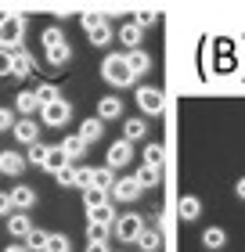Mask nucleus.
Masks as SVG:
<instances>
[{"instance_id": "obj_1", "label": "nucleus", "mask_w": 245, "mask_h": 252, "mask_svg": "<svg viewBox=\"0 0 245 252\" xmlns=\"http://www.w3.org/2000/svg\"><path fill=\"white\" fill-rule=\"evenodd\" d=\"M22 40H26V18L4 15L0 18V51H22Z\"/></svg>"}, {"instance_id": "obj_2", "label": "nucleus", "mask_w": 245, "mask_h": 252, "mask_svg": "<svg viewBox=\"0 0 245 252\" xmlns=\"http://www.w3.org/2000/svg\"><path fill=\"white\" fill-rule=\"evenodd\" d=\"M101 79L112 83V87H130L134 72H130V65H126V54H108V58L101 62Z\"/></svg>"}, {"instance_id": "obj_3", "label": "nucleus", "mask_w": 245, "mask_h": 252, "mask_svg": "<svg viewBox=\"0 0 245 252\" xmlns=\"http://www.w3.org/2000/svg\"><path fill=\"white\" fill-rule=\"evenodd\" d=\"M40 119H43V126L62 130V126H69V119H72V105H69L65 97H58V101H51V105L40 108Z\"/></svg>"}, {"instance_id": "obj_4", "label": "nucleus", "mask_w": 245, "mask_h": 252, "mask_svg": "<svg viewBox=\"0 0 245 252\" xmlns=\"http://www.w3.org/2000/svg\"><path fill=\"white\" fill-rule=\"evenodd\" d=\"M141 231H144V220L137 213H123L119 220H115V227H112V234L119 238V242H137Z\"/></svg>"}, {"instance_id": "obj_5", "label": "nucleus", "mask_w": 245, "mask_h": 252, "mask_svg": "<svg viewBox=\"0 0 245 252\" xmlns=\"http://www.w3.org/2000/svg\"><path fill=\"white\" fill-rule=\"evenodd\" d=\"M130 158H134V144H130V141H123V137H119L115 144H108V155H105V166H108L112 173H115V169H123L126 162H130Z\"/></svg>"}, {"instance_id": "obj_6", "label": "nucleus", "mask_w": 245, "mask_h": 252, "mask_svg": "<svg viewBox=\"0 0 245 252\" xmlns=\"http://www.w3.org/2000/svg\"><path fill=\"white\" fill-rule=\"evenodd\" d=\"M141 184H137V177H119V180H115V184H112V198L115 202H137V198H141Z\"/></svg>"}, {"instance_id": "obj_7", "label": "nucleus", "mask_w": 245, "mask_h": 252, "mask_svg": "<svg viewBox=\"0 0 245 252\" xmlns=\"http://www.w3.org/2000/svg\"><path fill=\"white\" fill-rule=\"evenodd\" d=\"M162 105H166V101H162V90H155V87H141L137 90V108H141L144 116H159Z\"/></svg>"}, {"instance_id": "obj_8", "label": "nucleus", "mask_w": 245, "mask_h": 252, "mask_svg": "<svg viewBox=\"0 0 245 252\" xmlns=\"http://www.w3.org/2000/svg\"><path fill=\"white\" fill-rule=\"evenodd\" d=\"M7 194H11V202H15V213H29L33 205H36V191L29 184H15Z\"/></svg>"}, {"instance_id": "obj_9", "label": "nucleus", "mask_w": 245, "mask_h": 252, "mask_svg": "<svg viewBox=\"0 0 245 252\" xmlns=\"http://www.w3.org/2000/svg\"><path fill=\"white\" fill-rule=\"evenodd\" d=\"M0 173L4 177H22L26 173V155H18V152H0Z\"/></svg>"}, {"instance_id": "obj_10", "label": "nucleus", "mask_w": 245, "mask_h": 252, "mask_svg": "<svg viewBox=\"0 0 245 252\" xmlns=\"http://www.w3.org/2000/svg\"><path fill=\"white\" fill-rule=\"evenodd\" d=\"M11 133H15V141H18V144H29V148H33V144H40V126L33 123V119H18Z\"/></svg>"}, {"instance_id": "obj_11", "label": "nucleus", "mask_w": 245, "mask_h": 252, "mask_svg": "<svg viewBox=\"0 0 245 252\" xmlns=\"http://www.w3.org/2000/svg\"><path fill=\"white\" fill-rule=\"evenodd\" d=\"M7 234L26 242V238L33 234V220H29V213H11V216H7Z\"/></svg>"}, {"instance_id": "obj_12", "label": "nucleus", "mask_w": 245, "mask_h": 252, "mask_svg": "<svg viewBox=\"0 0 245 252\" xmlns=\"http://www.w3.org/2000/svg\"><path fill=\"white\" fill-rule=\"evenodd\" d=\"M98 119H101V123L123 119V97H101V101H98Z\"/></svg>"}, {"instance_id": "obj_13", "label": "nucleus", "mask_w": 245, "mask_h": 252, "mask_svg": "<svg viewBox=\"0 0 245 252\" xmlns=\"http://www.w3.org/2000/svg\"><path fill=\"white\" fill-rule=\"evenodd\" d=\"M40 97L33 94V90H22V94H15V112H22L26 119H33V112H40Z\"/></svg>"}, {"instance_id": "obj_14", "label": "nucleus", "mask_w": 245, "mask_h": 252, "mask_svg": "<svg viewBox=\"0 0 245 252\" xmlns=\"http://www.w3.org/2000/svg\"><path fill=\"white\" fill-rule=\"evenodd\" d=\"M69 166H72V158L62 152V144H51V155H47V166H43V169L58 177V173H62V169H69Z\"/></svg>"}, {"instance_id": "obj_15", "label": "nucleus", "mask_w": 245, "mask_h": 252, "mask_svg": "<svg viewBox=\"0 0 245 252\" xmlns=\"http://www.w3.org/2000/svg\"><path fill=\"white\" fill-rule=\"evenodd\" d=\"M36 72V58L29 51H15V79H26Z\"/></svg>"}, {"instance_id": "obj_16", "label": "nucleus", "mask_w": 245, "mask_h": 252, "mask_svg": "<svg viewBox=\"0 0 245 252\" xmlns=\"http://www.w3.org/2000/svg\"><path fill=\"white\" fill-rule=\"evenodd\" d=\"M69 58H72V47H69V40H62V43H54V47H47V65H51V68H62Z\"/></svg>"}, {"instance_id": "obj_17", "label": "nucleus", "mask_w": 245, "mask_h": 252, "mask_svg": "<svg viewBox=\"0 0 245 252\" xmlns=\"http://www.w3.org/2000/svg\"><path fill=\"white\" fill-rule=\"evenodd\" d=\"M202 245H206L209 252L224 249V245H227V234H224V227H206V231H202Z\"/></svg>"}, {"instance_id": "obj_18", "label": "nucleus", "mask_w": 245, "mask_h": 252, "mask_svg": "<svg viewBox=\"0 0 245 252\" xmlns=\"http://www.w3.org/2000/svg\"><path fill=\"white\" fill-rule=\"evenodd\" d=\"M115 205L108 202V205H101V209H94V213H87V223H105V227H115Z\"/></svg>"}, {"instance_id": "obj_19", "label": "nucleus", "mask_w": 245, "mask_h": 252, "mask_svg": "<svg viewBox=\"0 0 245 252\" xmlns=\"http://www.w3.org/2000/svg\"><path fill=\"white\" fill-rule=\"evenodd\" d=\"M108 198H112V194H108V191H101V188H87V191H83V205H87V213H94V209H101V205H108Z\"/></svg>"}, {"instance_id": "obj_20", "label": "nucleus", "mask_w": 245, "mask_h": 252, "mask_svg": "<svg viewBox=\"0 0 245 252\" xmlns=\"http://www.w3.org/2000/svg\"><path fill=\"white\" fill-rule=\"evenodd\" d=\"M126 65H130V72L137 79V76H144L148 68H151V58H148L144 51H130V54H126Z\"/></svg>"}, {"instance_id": "obj_21", "label": "nucleus", "mask_w": 245, "mask_h": 252, "mask_svg": "<svg viewBox=\"0 0 245 252\" xmlns=\"http://www.w3.org/2000/svg\"><path fill=\"white\" fill-rule=\"evenodd\" d=\"M119 43L126 51H137V47H141V29H137L134 22H126V26L119 29Z\"/></svg>"}, {"instance_id": "obj_22", "label": "nucleus", "mask_w": 245, "mask_h": 252, "mask_svg": "<svg viewBox=\"0 0 245 252\" xmlns=\"http://www.w3.org/2000/svg\"><path fill=\"white\" fill-rule=\"evenodd\" d=\"M177 209H180V220H188V223H191V220H198V213H202V202H198L195 194H184Z\"/></svg>"}, {"instance_id": "obj_23", "label": "nucleus", "mask_w": 245, "mask_h": 252, "mask_svg": "<svg viewBox=\"0 0 245 252\" xmlns=\"http://www.w3.org/2000/svg\"><path fill=\"white\" fill-rule=\"evenodd\" d=\"M62 152L69 155V158H79L87 152V144H83V137L79 133H69V137H62Z\"/></svg>"}, {"instance_id": "obj_24", "label": "nucleus", "mask_w": 245, "mask_h": 252, "mask_svg": "<svg viewBox=\"0 0 245 252\" xmlns=\"http://www.w3.org/2000/svg\"><path fill=\"white\" fill-rule=\"evenodd\" d=\"M148 133V126H144V119H126L123 123V141H141V137Z\"/></svg>"}, {"instance_id": "obj_25", "label": "nucleus", "mask_w": 245, "mask_h": 252, "mask_svg": "<svg viewBox=\"0 0 245 252\" xmlns=\"http://www.w3.org/2000/svg\"><path fill=\"white\" fill-rule=\"evenodd\" d=\"M112 184H115V173L108 166H98L94 169V177H90V188H101V191H112Z\"/></svg>"}, {"instance_id": "obj_26", "label": "nucleus", "mask_w": 245, "mask_h": 252, "mask_svg": "<svg viewBox=\"0 0 245 252\" xmlns=\"http://www.w3.org/2000/svg\"><path fill=\"white\" fill-rule=\"evenodd\" d=\"M101 133H105V123H101V119H87L83 126H79V137H83V144H94Z\"/></svg>"}, {"instance_id": "obj_27", "label": "nucleus", "mask_w": 245, "mask_h": 252, "mask_svg": "<svg viewBox=\"0 0 245 252\" xmlns=\"http://www.w3.org/2000/svg\"><path fill=\"white\" fill-rule=\"evenodd\" d=\"M112 40H115V32H112L108 22H105V26H98L94 32H90V47H108Z\"/></svg>"}, {"instance_id": "obj_28", "label": "nucleus", "mask_w": 245, "mask_h": 252, "mask_svg": "<svg viewBox=\"0 0 245 252\" xmlns=\"http://www.w3.org/2000/svg\"><path fill=\"white\" fill-rule=\"evenodd\" d=\"M47 155H51V144H43V141H40V144H33V148H29L26 162H33V166H40V169H43V166H47Z\"/></svg>"}, {"instance_id": "obj_29", "label": "nucleus", "mask_w": 245, "mask_h": 252, "mask_svg": "<svg viewBox=\"0 0 245 252\" xmlns=\"http://www.w3.org/2000/svg\"><path fill=\"white\" fill-rule=\"evenodd\" d=\"M159 245H162V238H159V231H141V238H137V249L141 252H159Z\"/></svg>"}, {"instance_id": "obj_30", "label": "nucleus", "mask_w": 245, "mask_h": 252, "mask_svg": "<svg viewBox=\"0 0 245 252\" xmlns=\"http://www.w3.org/2000/svg\"><path fill=\"white\" fill-rule=\"evenodd\" d=\"M134 177H137V184H141V188H155V184H159V166H148V162H144Z\"/></svg>"}, {"instance_id": "obj_31", "label": "nucleus", "mask_w": 245, "mask_h": 252, "mask_svg": "<svg viewBox=\"0 0 245 252\" xmlns=\"http://www.w3.org/2000/svg\"><path fill=\"white\" fill-rule=\"evenodd\" d=\"M47 242H51V234H47V231H36V227H33V234L26 238V249H29V252H47Z\"/></svg>"}, {"instance_id": "obj_32", "label": "nucleus", "mask_w": 245, "mask_h": 252, "mask_svg": "<svg viewBox=\"0 0 245 252\" xmlns=\"http://www.w3.org/2000/svg\"><path fill=\"white\" fill-rule=\"evenodd\" d=\"M79 26H83L87 32H94L98 26H105V15L101 11H83V15H79Z\"/></svg>"}, {"instance_id": "obj_33", "label": "nucleus", "mask_w": 245, "mask_h": 252, "mask_svg": "<svg viewBox=\"0 0 245 252\" xmlns=\"http://www.w3.org/2000/svg\"><path fill=\"white\" fill-rule=\"evenodd\" d=\"M33 94L40 97V105H51V101H58V97H62V94H58V87H54V83H40L36 90H33Z\"/></svg>"}, {"instance_id": "obj_34", "label": "nucleus", "mask_w": 245, "mask_h": 252, "mask_svg": "<svg viewBox=\"0 0 245 252\" xmlns=\"http://www.w3.org/2000/svg\"><path fill=\"white\" fill-rule=\"evenodd\" d=\"M108 231L112 227H105V223H87V242H105Z\"/></svg>"}, {"instance_id": "obj_35", "label": "nucleus", "mask_w": 245, "mask_h": 252, "mask_svg": "<svg viewBox=\"0 0 245 252\" xmlns=\"http://www.w3.org/2000/svg\"><path fill=\"white\" fill-rule=\"evenodd\" d=\"M162 155H166V152H162V144H148L144 148V162L148 166H162Z\"/></svg>"}, {"instance_id": "obj_36", "label": "nucleus", "mask_w": 245, "mask_h": 252, "mask_svg": "<svg viewBox=\"0 0 245 252\" xmlns=\"http://www.w3.org/2000/svg\"><path fill=\"white\" fill-rule=\"evenodd\" d=\"M0 76H15V51H0Z\"/></svg>"}, {"instance_id": "obj_37", "label": "nucleus", "mask_w": 245, "mask_h": 252, "mask_svg": "<svg viewBox=\"0 0 245 252\" xmlns=\"http://www.w3.org/2000/svg\"><path fill=\"white\" fill-rule=\"evenodd\" d=\"M155 22H159V11H137V15H134V26H137V29L155 26Z\"/></svg>"}, {"instance_id": "obj_38", "label": "nucleus", "mask_w": 245, "mask_h": 252, "mask_svg": "<svg viewBox=\"0 0 245 252\" xmlns=\"http://www.w3.org/2000/svg\"><path fill=\"white\" fill-rule=\"evenodd\" d=\"M47 252H72V249H69V238H65V234H51Z\"/></svg>"}, {"instance_id": "obj_39", "label": "nucleus", "mask_w": 245, "mask_h": 252, "mask_svg": "<svg viewBox=\"0 0 245 252\" xmlns=\"http://www.w3.org/2000/svg\"><path fill=\"white\" fill-rule=\"evenodd\" d=\"M62 40H65V32H62V29H54V26H51V29H43V47H54V43H62Z\"/></svg>"}, {"instance_id": "obj_40", "label": "nucleus", "mask_w": 245, "mask_h": 252, "mask_svg": "<svg viewBox=\"0 0 245 252\" xmlns=\"http://www.w3.org/2000/svg\"><path fill=\"white\" fill-rule=\"evenodd\" d=\"M90 177H94V169H87V166H76V188H90Z\"/></svg>"}, {"instance_id": "obj_41", "label": "nucleus", "mask_w": 245, "mask_h": 252, "mask_svg": "<svg viewBox=\"0 0 245 252\" xmlns=\"http://www.w3.org/2000/svg\"><path fill=\"white\" fill-rule=\"evenodd\" d=\"M58 184H62V188H76V166L62 169V173H58Z\"/></svg>"}, {"instance_id": "obj_42", "label": "nucleus", "mask_w": 245, "mask_h": 252, "mask_svg": "<svg viewBox=\"0 0 245 252\" xmlns=\"http://www.w3.org/2000/svg\"><path fill=\"white\" fill-rule=\"evenodd\" d=\"M0 130H15V108H0Z\"/></svg>"}, {"instance_id": "obj_43", "label": "nucleus", "mask_w": 245, "mask_h": 252, "mask_svg": "<svg viewBox=\"0 0 245 252\" xmlns=\"http://www.w3.org/2000/svg\"><path fill=\"white\" fill-rule=\"evenodd\" d=\"M11 213H15V202H11V194L0 191V216H11Z\"/></svg>"}, {"instance_id": "obj_44", "label": "nucleus", "mask_w": 245, "mask_h": 252, "mask_svg": "<svg viewBox=\"0 0 245 252\" xmlns=\"http://www.w3.org/2000/svg\"><path fill=\"white\" fill-rule=\"evenodd\" d=\"M87 252H108V245L105 242H87Z\"/></svg>"}, {"instance_id": "obj_45", "label": "nucleus", "mask_w": 245, "mask_h": 252, "mask_svg": "<svg viewBox=\"0 0 245 252\" xmlns=\"http://www.w3.org/2000/svg\"><path fill=\"white\" fill-rule=\"evenodd\" d=\"M235 194H238V198H245V177H242L238 184H235Z\"/></svg>"}, {"instance_id": "obj_46", "label": "nucleus", "mask_w": 245, "mask_h": 252, "mask_svg": "<svg viewBox=\"0 0 245 252\" xmlns=\"http://www.w3.org/2000/svg\"><path fill=\"white\" fill-rule=\"evenodd\" d=\"M4 252H29V249H26V245H7Z\"/></svg>"}]
</instances>
